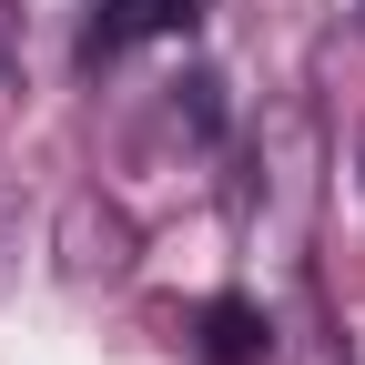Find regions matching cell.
Returning a JSON list of instances; mask_svg holds the SVG:
<instances>
[{
  "label": "cell",
  "mask_w": 365,
  "mask_h": 365,
  "mask_svg": "<svg viewBox=\"0 0 365 365\" xmlns=\"http://www.w3.org/2000/svg\"><path fill=\"white\" fill-rule=\"evenodd\" d=\"M304 203H314V112H264V132H254V193H244L254 244H294Z\"/></svg>",
  "instance_id": "6da1fadb"
},
{
  "label": "cell",
  "mask_w": 365,
  "mask_h": 365,
  "mask_svg": "<svg viewBox=\"0 0 365 365\" xmlns=\"http://www.w3.org/2000/svg\"><path fill=\"white\" fill-rule=\"evenodd\" d=\"M193 355L203 365H274V314L254 294H213L193 314Z\"/></svg>",
  "instance_id": "7a4b0ae2"
},
{
  "label": "cell",
  "mask_w": 365,
  "mask_h": 365,
  "mask_svg": "<svg viewBox=\"0 0 365 365\" xmlns=\"http://www.w3.org/2000/svg\"><path fill=\"white\" fill-rule=\"evenodd\" d=\"M355 31H365V0H355Z\"/></svg>",
  "instance_id": "3957f363"
}]
</instances>
